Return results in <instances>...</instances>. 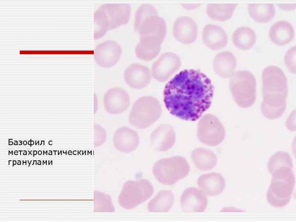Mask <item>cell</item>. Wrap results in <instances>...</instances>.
<instances>
[{
    "label": "cell",
    "instance_id": "6da1fadb",
    "mask_svg": "<svg viewBox=\"0 0 296 222\" xmlns=\"http://www.w3.org/2000/svg\"><path fill=\"white\" fill-rule=\"evenodd\" d=\"M213 94V85L207 75L198 70L186 69L166 83L163 101L172 115L193 121L209 108Z\"/></svg>",
    "mask_w": 296,
    "mask_h": 222
},
{
    "label": "cell",
    "instance_id": "7a4b0ae2",
    "mask_svg": "<svg viewBox=\"0 0 296 222\" xmlns=\"http://www.w3.org/2000/svg\"><path fill=\"white\" fill-rule=\"evenodd\" d=\"M263 101L261 111L268 119L280 118L285 112L288 94L287 78L275 66L265 68L262 74Z\"/></svg>",
    "mask_w": 296,
    "mask_h": 222
},
{
    "label": "cell",
    "instance_id": "3957f363",
    "mask_svg": "<svg viewBox=\"0 0 296 222\" xmlns=\"http://www.w3.org/2000/svg\"><path fill=\"white\" fill-rule=\"evenodd\" d=\"M131 6L127 3H106L94 13V39L103 37L108 30L126 24L129 20Z\"/></svg>",
    "mask_w": 296,
    "mask_h": 222
},
{
    "label": "cell",
    "instance_id": "277c9868",
    "mask_svg": "<svg viewBox=\"0 0 296 222\" xmlns=\"http://www.w3.org/2000/svg\"><path fill=\"white\" fill-rule=\"evenodd\" d=\"M292 168L283 166L271 174L272 179L267 192V199L273 207L281 208L290 202L294 188L295 178Z\"/></svg>",
    "mask_w": 296,
    "mask_h": 222
},
{
    "label": "cell",
    "instance_id": "5b68a950",
    "mask_svg": "<svg viewBox=\"0 0 296 222\" xmlns=\"http://www.w3.org/2000/svg\"><path fill=\"white\" fill-rule=\"evenodd\" d=\"M162 110L159 101L150 96H142L133 104L129 115V121L137 129L149 127L161 116Z\"/></svg>",
    "mask_w": 296,
    "mask_h": 222
},
{
    "label": "cell",
    "instance_id": "8992f818",
    "mask_svg": "<svg viewBox=\"0 0 296 222\" xmlns=\"http://www.w3.org/2000/svg\"><path fill=\"white\" fill-rule=\"evenodd\" d=\"M229 88L233 98L240 107L248 108L256 98V81L254 75L248 71H239L230 77Z\"/></svg>",
    "mask_w": 296,
    "mask_h": 222
},
{
    "label": "cell",
    "instance_id": "52a82bcc",
    "mask_svg": "<svg viewBox=\"0 0 296 222\" xmlns=\"http://www.w3.org/2000/svg\"><path fill=\"white\" fill-rule=\"evenodd\" d=\"M189 170L185 158L174 156L158 160L153 166L152 173L160 183L172 185L185 177Z\"/></svg>",
    "mask_w": 296,
    "mask_h": 222
},
{
    "label": "cell",
    "instance_id": "ba28073f",
    "mask_svg": "<svg viewBox=\"0 0 296 222\" xmlns=\"http://www.w3.org/2000/svg\"><path fill=\"white\" fill-rule=\"evenodd\" d=\"M153 192L152 185L147 179L129 180L124 183L118 202L123 208L131 210L149 199Z\"/></svg>",
    "mask_w": 296,
    "mask_h": 222
},
{
    "label": "cell",
    "instance_id": "9c48e42d",
    "mask_svg": "<svg viewBox=\"0 0 296 222\" xmlns=\"http://www.w3.org/2000/svg\"><path fill=\"white\" fill-rule=\"evenodd\" d=\"M225 135V129L219 119L213 114L204 115L197 125V136L206 145L215 147L221 144Z\"/></svg>",
    "mask_w": 296,
    "mask_h": 222
},
{
    "label": "cell",
    "instance_id": "30bf717a",
    "mask_svg": "<svg viewBox=\"0 0 296 222\" xmlns=\"http://www.w3.org/2000/svg\"><path fill=\"white\" fill-rule=\"evenodd\" d=\"M181 65L180 57L172 52L162 54L152 66V75L157 81L164 82L178 71Z\"/></svg>",
    "mask_w": 296,
    "mask_h": 222
},
{
    "label": "cell",
    "instance_id": "8fae6325",
    "mask_svg": "<svg viewBox=\"0 0 296 222\" xmlns=\"http://www.w3.org/2000/svg\"><path fill=\"white\" fill-rule=\"evenodd\" d=\"M121 53V47L117 41L107 40L96 46L94 58L99 66L110 68L117 63Z\"/></svg>",
    "mask_w": 296,
    "mask_h": 222
},
{
    "label": "cell",
    "instance_id": "7c38bea8",
    "mask_svg": "<svg viewBox=\"0 0 296 222\" xmlns=\"http://www.w3.org/2000/svg\"><path fill=\"white\" fill-rule=\"evenodd\" d=\"M130 103L128 94L123 89L114 87L104 95L103 104L106 111L111 114H119L125 111Z\"/></svg>",
    "mask_w": 296,
    "mask_h": 222
},
{
    "label": "cell",
    "instance_id": "4fadbf2b",
    "mask_svg": "<svg viewBox=\"0 0 296 222\" xmlns=\"http://www.w3.org/2000/svg\"><path fill=\"white\" fill-rule=\"evenodd\" d=\"M207 204L206 195L195 187L185 189L180 198L181 209L185 213L203 212L206 210Z\"/></svg>",
    "mask_w": 296,
    "mask_h": 222
},
{
    "label": "cell",
    "instance_id": "5bb4252c",
    "mask_svg": "<svg viewBox=\"0 0 296 222\" xmlns=\"http://www.w3.org/2000/svg\"><path fill=\"white\" fill-rule=\"evenodd\" d=\"M173 33L177 40L184 44H189L196 39L198 28L192 18L183 16L175 20L173 27Z\"/></svg>",
    "mask_w": 296,
    "mask_h": 222
},
{
    "label": "cell",
    "instance_id": "9a60e30c",
    "mask_svg": "<svg viewBox=\"0 0 296 222\" xmlns=\"http://www.w3.org/2000/svg\"><path fill=\"white\" fill-rule=\"evenodd\" d=\"M151 78V73L149 69L139 64L130 65L124 73L125 82L135 89H142L147 86Z\"/></svg>",
    "mask_w": 296,
    "mask_h": 222
},
{
    "label": "cell",
    "instance_id": "2e32d148",
    "mask_svg": "<svg viewBox=\"0 0 296 222\" xmlns=\"http://www.w3.org/2000/svg\"><path fill=\"white\" fill-rule=\"evenodd\" d=\"M151 145L159 151H166L172 148L176 141L173 128L168 124H161L155 129L150 136Z\"/></svg>",
    "mask_w": 296,
    "mask_h": 222
},
{
    "label": "cell",
    "instance_id": "e0dca14e",
    "mask_svg": "<svg viewBox=\"0 0 296 222\" xmlns=\"http://www.w3.org/2000/svg\"><path fill=\"white\" fill-rule=\"evenodd\" d=\"M112 140L114 147L118 150L128 153L137 148L139 143V137L135 130L123 126L115 131Z\"/></svg>",
    "mask_w": 296,
    "mask_h": 222
},
{
    "label": "cell",
    "instance_id": "ac0fdd59",
    "mask_svg": "<svg viewBox=\"0 0 296 222\" xmlns=\"http://www.w3.org/2000/svg\"><path fill=\"white\" fill-rule=\"evenodd\" d=\"M137 32L140 38L154 37L162 42L166 33V24L158 14L152 15L144 20Z\"/></svg>",
    "mask_w": 296,
    "mask_h": 222
},
{
    "label": "cell",
    "instance_id": "d6986e66",
    "mask_svg": "<svg viewBox=\"0 0 296 222\" xmlns=\"http://www.w3.org/2000/svg\"><path fill=\"white\" fill-rule=\"evenodd\" d=\"M202 39L208 48L215 50L224 47L228 41L227 34L223 28L213 24H208L204 27Z\"/></svg>",
    "mask_w": 296,
    "mask_h": 222
},
{
    "label": "cell",
    "instance_id": "ffe728a7",
    "mask_svg": "<svg viewBox=\"0 0 296 222\" xmlns=\"http://www.w3.org/2000/svg\"><path fill=\"white\" fill-rule=\"evenodd\" d=\"M197 185L206 195L210 196L220 195L225 187L223 177L218 173L201 175L197 180Z\"/></svg>",
    "mask_w": 296,
    "mask_h": 222
},
{
    "label": "cell",
    "instance_id": "44dd1931",
    "mask_svg": "<svg viewBox=\"0 0 296 222\" xmlns=\"http://www.w3.org/2000/svg\"><path fill=\"white\" fill-rule=\"evenodd\" d=\"M161 43L154 37L140 38L135 48V54L138 58L143 60L151 61L159 54Z\"/></svg>",
    "mask_w": 296,
    "mask_h": 222
},
{
    "label": "cell",
    "instance_id": "7402d4cb",
    "mask_svg": "<svg viewBox=\"0 0 296 222\" xmlns=\"http://www.w3.org/2000/svg\"><path fill=\"white\" fill-rule=\"evenodd\" d=\"M295 33L293 26L289 22L280 20L274 24L269 31L271 40L278 45H284L291 41Z\"/></svg>",
    "mask_w": 296,
    "mask_h": 222
},
{
    "label": "cell",
    "instance_id": "603a6c76",
    "mask_svg": "<svg viewBox=\"0 0 296 222\" xmlns=\"http://www.w3.org/2000/svg\"><path fill=\"white\" fill-rule=\"evenodd\" d=\"M236 66L235 56L230 52L223 51L218 54L213 61L215 73L219 76L227 78L234 73Z\"/></svg>",
    "mask_w": 296,
    "mask_h": 222
},
{
    "label": "cell",
    "instance_id": "cb8c5ba5",
    "mask_svg": "<svg viewBox=\"0 0 296 222\" xmlns=\"http://www.w3.org/2000/svg\"><path fill=\"white\" fill-rule=\"evenodd\" d=\"M191 157L195 166L203 171L213 169L217 163V157L215 153L204 148L194 149L191 152Z\"/></svg>",
    "mask_w": 296,
    "mask_h": 222
},
{
    "label": "cell",
    "instance_id": "d4e9b609",
    "mask_svg": "<svg viewBox=\"0 0 296 222\" xmlns=\"http://www.w3.org/2000/svg\"><path fill=\"white\" fill-rule=\"evenodd\" d=\"M174 202V196L171 190H162L158 192L147 204L149 212H167Z\"/></svg>",
    "mask_w": 296,
    "mask_h": 222
},
{
    "label": "cell",
    "instance_id": "484cf974",
    "mask_svg": "<svg viewBox=\"0 0 296 222\" xmlns=\"http://www.w3.org/2000/svg\"><path fill=\"white\" fill-rule=\"evenodd\" d=\"M256 40L255 32L248 27H241L232 34V42L238 48L246 50L254 45Z\"/></svg>",
    "mask_w": 296,
    "mask_h": 222
},
{
    "label": "cell",
    "instance_id": "4316f807",
    "mask_svg": "<svg viewBox=\"0 0 296 222\" xmlns=\"http://www.w3.org/2000/svg\"><path fill=\"white\" fill-rule=\"evenodd\" d=\"M248 8L250 16L259 22H267L275 15V9L272 4L251 3L248 5Z\"/></svg>",
    "mask_w": 296,
    "mask_h": 222
},
{
    "label": "cell",
    "instance_id": "83f0119b",
    "mask_svg": "<svg viewBox=\"0 0 296 222\" xmlns=\"http://www.w3.org/2000/svg\"><path fill=\"white\" fill-rule=\"evenodd\" d=\"M237 5V4H209L206 7V12L212 19L224 21L232 17Z\"/></svg>",
    "mask_w": 296,
    "mask_h": 222
},
{
    "label": "cell",
    "instance_id": "f1b7e54d",
    "mask_svg": "<svg viewBox=\"0 0 296 222\" xmlns=\"http://www.w3.org/2000/svg\"><path fill=\"white\" fill-rule=\"evenodd\" d=\"M287 166L293 168V161L290 155L284 151H278L273 154L268 162L267 168L270 174L278 168Z\"/></svg>",
    "mask_w": 296,
    "mask_h": 222
},
{
    "label": "cell",
    "instance_id": "f546056e",
    "mask_svg": "<svg viewBox=\"0 0 296 222\" xmlns=\"http://www.w3.org/2000/svg\"><path fill=\"white\" fill-rule=\"evenodd\" d=\"M95 212L114 211V208L110 197L98 191H95L94 194Z\"/></svg>",
    "mask_w": 296,
    "mask_h": 222
},
{
    "label": "cell",
    "instance_id": "4dcf8cb0",
    "mask_svg": "<svg viewBox=\"0 0 296 222\" xmlns=\"http://www.w3.org/2000/svg\"><path fill=\"white\" fill-rule=\"evenodd\" d=\"M158 14L155 7L152 4H142L137 9L135 13L134 28L137 31L140 25L145 19L149 16Z\"/></svg>",
    "mask_w": 296,
    "mask_h": 222
},
{
    "label": "cell",
    "instance_id": "1f68e13d",
    "mask_svg": "<svg viewBox=\"0 0 296 222\" xmlns=\"http://www.w3.org/2000/svg\"><path fill=\"white\" fill-rule=\"evenodd\" d=\"M285 63L289 70L296 73V46L289 49L285 56Z\"/></svg>",
    "mask_w": 296,
    "mask_h": 222
},
{
    "label": "cell",
    "instance_id": "d6a6232c",
    "mask_svg": "<svg viewBox=\"0 0 296 222\" xmlns=\"http://www.w3.org/2000/svg\"><path fill=\"white\" fill-rule=\"evenodd\" d=\"M95 147H98L105 142L106 133L104 129L99 125L95 124Z\"/></svg>",
    "mask_w": 296,
    "mask_h": 222
},
{
    "label": "cell",
    "instance_id": "836d02e7",
    "mask_svg": "<svg viewBox=\"0 0 296 222\" xmlns=\"http://www.w3.org/2000/svg\"><path fill=\"white\" fill-rule=\"evenodd\" d=\"M278 5L279 6L281 9L289 10H292L295 8L296 4H278Z\"/></svg>",
    "mask_w": 296,
    "mask_h": 222
},
{
    "label": "cell",
    "instance_id": "e575fe53",
    "mask_svg": "<svg viewBox=\"0 0 296 222\" xmlns=\"http://www.w3.org/2000/svg\"><path fill=\"white\" fill-rule=\"evenodd\" d=\"M182 6L186 9H194L200 5V4H182Z\"/></svg>",
    "mask_w": 296,
    "mask_h": 222
},
{
    "label": "cell",
    "instance_id": "d590c367",
    "mask_svg": "<svg viewBox=\"0 0 296 222\" xmlns=\"http://www.w3.org/2000/svg\"><path fill=\"white\" fill-rule=\"evenodd\" d=\"M49 143H50V144H51V145L52 144V142L51 141L49 142Z\"/></svg>",
    "mask_w": 296,
    "mask_h": 222
},
{
    "label": "cell",
    "instance_id": "8d00e7d4",
    "mask_svg": "<svg viewBox=\"0 0 296 222\" xmlns=\"http://www.w3.org/2000/svg\"><path fill=\"white\" fill-rule=\"evenodd\" d=\"M40 153H41V151H38V153H39V154H40Z\"/></svg>",
    "mask_w": 296,
    "mask_h": 222
}]
</instances>
